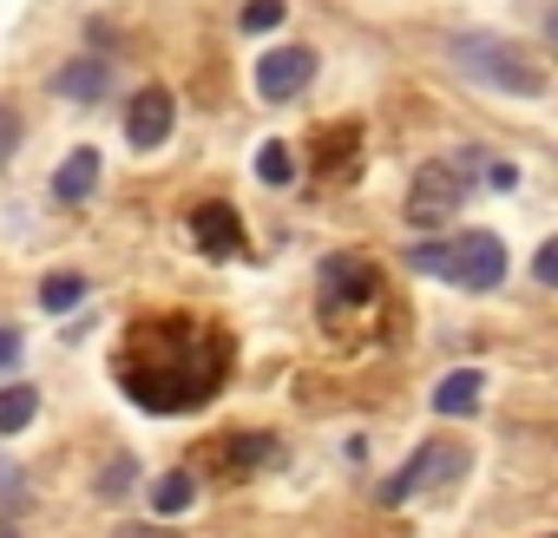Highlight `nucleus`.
Instances as JSON below:
<instances>
[{"label": "nucleus", "instance_id": "obj_1", "mask_svg": "<svg viewBox=\"0 0 558 538\" xmlns=\"http://www.w3.org/2000/svg\"><path fill=\"white\" fill-rule=\"evenodd\" d=\"M408 269L440 277V283H460V290H499L506 283V243L493 230H466L453 243H414Z\"/></svg>", "mask_w": 558, "mask_h": 538}, {"label": "nucleus", "instance_id": "obj_2", "mask_svg": "<svg viewBox=\"0 0 558 538\" xmlns=\"http://www.w3.org/2000/svg\"><path fill=\"white\" fill-rule=\"evenodd\" d=\"M453 66H460L466 80L493 86V93H512V99H538V93H545V73H538L512 40H499V34H460V40H453Z\"/></svg>", "mask_w": 558, "mask_h": 538}, {"label": "nucleus", "instance_id": "obj_3", "mask_svg": "<svg viewBox=\"0 0 558 538\" xmlns=\"http://www.w3.org/2000/svg\"><path fill=\"white\" fill-rule=\"evenodd\" d=\"M473 151L466 158H434V164H421L414 171V191H408V223H421V230H440L460 204H466V184H473Z\"/></svg>", "mask_w": 558, "mask_h": 538}, {"label": "nucleus", "instance_id": "obj_4", "mask_svg": "<svg viewBox=\"0 0 558 538\" xmlns=\"http://www.w3.org/2000/svg\"><path fill=\"white\" fill-rule=\"evenodd\" d=\"M466 473V453L453 447V440H427L388 486H381V505H401V499H414V492H427V486H440V479H460Z\"/></svg>", "mask_w": 558, "mask_h": 538}, {"label": "nucleus", "instance_id": "obj_5", "mask_svg": "<svg viewBox=\"0 0 558 538\" xmlns=\"http://www.w3.org/2000/svg\"><path fill=\"white\" fill-rule=\"evenodd\" d=\"M310 80H316V53H310V47H276V53L256 60V93H263L269 106L296 99Z\"/></svg>", "mask_w": 558, "mask_h": 538}, {"label": "nucleus", "instance_id": "obj_6", "mask_svg": "<svg viewBox=\"0 0 558 538\" xmlns=\"http://www.w3.org/2000/svg\"><path fill=\"white\" fill-rule=\"evenodd\" d=\"M375 290H381L375 262H362V256H329L323 262V309L329 316L336 309H355V303H375Z\"/></svg>", "mask_w": 558, "mask_h": 538}, {"label": "nucleus", "instance_id": "obj_7", "mask_svg": "<svg viewBox=\"0 0 558 538\" xmlns=\"http://www.w3.org/2000/svg\"><path fill=\"white\" fill-rule=\"evenodd\" d=\"M171 119H178L171 93H165V86H145V93L132 99V112H125V138H132V151H158V145L171 138Z\"/></svg>", "mask_w": 558, "mask_h": 538}, {"label": "nucleus", "instance_id": "obj_8", "mask_svg": "<svg viewBox=\"0 0 558 538\" xmlns=\"http://www.w3.org/2000/svg\"><path fill=\"white\" fill-rule=\"evenodd\" d=\"M191 236H197L204 256H236L243 249V217L230 204H197L191 210Z\"/></svg>", "mask_w": 558, "mask_h": 538}, {"label": "nucleus", "instance_id": "obj_9", "mask_svg": "<svg viewBox=\"0 0 558 538\" xmlns=\"http://www.w3.org/2000/svg\"><path fill=\"white\" fill-rule=\"evenodd\" d=\"M99 191V151H73L60 171H53V197L60 204H86Z\"/></svg>", "mask_w": 558, "mask_h": 538}, {"label": "nucleus", "instance_id": "obj_10", "mask_svg": "<svg viewBox=\"0 0 558 538\" xmlns=\"http://www.w3.org/2000/svg\"><path fill=\"white\" fill-rule=\"evenodd\" d=\"M60 99H106V86H112V66L106 60H73V66H60Z\"/></svg>", "mask_w": 558, "mask_h": 538}, {"label": "nucleus", "instance_id": "obj_11", "mask_svg": "<svg viewBox=\"0 0 558 538\" xmlns=\"http://www.w3.org/2000/svg\"><path fill=\"white\" fill-rule=\"evenodd\" d=\"M480 388H486L480 368H453V375L434 388V414H473V407H480Z\"/></svg>", "mask_w": 558, "mask_h": 538}, {"label": "nucleus", "instance_id": "obj_12", "mask_svg": "<svg viewBox=\"0 0 558 538\" xmlns=\"http://www.w3.org/2000/svg\"><path fill=\"white\" fill-rule=\"evenodd\" d=\"M34 414H40V394L34 388H0V440L21 433V427H34Z\"/></svg>", "mask_w": 558, "mask_h": 538}, {"label": "nucleus", "instance_id": "obj_13", "mask_svg": "<svg viewBox=\"0 0 558 538\" xmlns=\"http://www.w3.org/2000/svg\"><path fill=\"white\" fill-rule=\"evenodd\" d=\"M191 499H197V479H191V473H165V479L151 486V505H158L165 518H171V512H184Z\"/></svg>", "mask_w": 558, "mask_h": 538}, {"label": "nucleus", "instance_id": "obj_14", "mask_svg": "<svg viewBox=\"0 0 558 538\" xmlns=\"http://www.w3.org/2000/svg\"><path fill=\"white\" fill-rule=\"evenodd\" d=\"M217 460H223V466H236V473H250V466L276 460V447H269L263 433H256V440H223V447H217Z\"/></svg>", "mask_w": 558, "mask_h": 538}, {"label": "nucleus", "instance_id": "obj_15", "mask_svg": "<svg viewBox=\"0 0 558 538\" xmlns=\"http://www.w3.org/2000/svg\"><path fill=\"white\" fill-rule=\"evenodd\" d=\"M256 178H263V184H290V178H296V164H290V145H276V138H269V145L256 151Z\"/></svg>", "mask_w": 558, "mask_h": 538}, {"label": "nucleus", "instance_id": "obj_16", "mask_svg": "<svg viewBox=\"0 0 558 538\" xmlns=\"http://www.w3.org/2000/svg\"><path fill=\"white\" fill-rule=\"evenodd\" d=\"M80 296H86V277H47V290H40V303H47L53 316H66Z\"/></svg>", "mask_w": 558, "mask_h": 538}, {"label": "nucleus", "instance_id": "obj_17", "mask_svg": "<svg viewBox=\"0 0 558 538\" xmlns=\"http://www.w3.org/2000/svg\"><path fill=\"white\" fill-rule=\"evenodd\" d=\"M283 14H290L283 0H250L236 21H243V34H269V27H283Z\"/></svg>", "mask_w": 558, "mask_h": 538}, {"label": "nucleus", "instance_id": "obj_18", "mask_svg": "<svg viewBox=\"0 0 558 538\" xmlns=\"http://www.w3.org/2000/svg\"><path fill=\"white\" fill-rule=\"evenodd\" d=\"M532 277H538L545 290H558V236H551V243H538V256H532Z\"/></svg>", "mask_w": 558, "mask_h": 538}, {"label": "nucleus", "instance_id": "obj_19", "mask_svg": "<svg viewBox=\"0 0 558 538\" xmlns=\"http://www.w3.org/2000/svg\"><path fill=\"white\" fill-rule=\"evenodd\" d=\"M0 505H27V486H21V466L0 460Z\"/></svg>", "mask_w": 558, "mask_h": 538}, {"label": "nucleus", "instance_id": "obj_20", "mask_svg": "<svg viewBox=\"0 0 558 538\" xmlns=\"http://www.w3.org/2000/svg\"><path fill=\"white\" fill-rule=\"evenodd\" d=\"M125 486H132V460H125V453H119V460H112V466H106V479H99V492H106V499H119V492H125Z\"/></svg>", "mask_w": 558, "mask_h": 538}, {"label": "nucleus", "instance_id": "obj_21", "mask_svg": "<svg viewBox=\"0 0 558 538\" xmlns=\"http://www.w3.org/2000/svg\"><path fill=\"white\" fill-rule=\"evenodd\" d=\"M14 145H21V119H14L8 106H0V164L14 158Z\"/></svg>", "mask_w": 558, "mask_h": 538}, {"label": "nucleus", "instance_id": "obj_22", "mask_svg": "<svg viewBox=\"0 0 558 538\" xmlns=\"http://www.w3.org/2000/svg\"><path fill=\"white\" fill-rule=\"evenodd\" d=\"M112 538H178V531H165V525H119Z\"/></svg>", "mask_w": 558, "mask_h": 538}, {"label": "nucleus", "instance_id": "obj_23", "mask_svg": "<svg viewBox=\"0 0 558 538\" xmlns=\"http://www.w3.org/2000/svg\"><path fill=\"white\" fill-rule=\"evenodd\" d=\"M14 355H21V335H14V329H8V322H0V368H8V362H14Z\"/></svg>", "mask_w": 558, "mask_h": 538}, {"label": "nucleus", "instance_id": "obj_24", "mask_svg": "<svg viewBox=\"0 0 558 538\" xmlns=\"http://www.w3.org/2000/svg\"><path fill=\"white\" fill-rule=\"evenodd\" d=\"M486 178H493V184H499V191H512V184H519V171H512V164H506V158H493V171H486Z\"/></svg>", "mask_w": 558, "mask_h": 538}, {"label": "nucleus", "instance_id": "obj_25", "mask_svg": "<svg viewBox=\"0 0 558 538\" xmlns=\"http://www.w3.org/2000/svg\"><path fill=\"white\" fill-rule=\"evenodd\" d=\"M545 40L558 47V0H551V8H545Z\"/></svg>", "mask_w": 558, "mask_h": 538}, {"label": "nucleus", "instance_id": "obj_26", "mask_svg": "<svg viewBox=\"0 0 558 538\" xmlns=\"http://www.w3.org/2000/svg\"><path fill=\"white\" fill-rule=\"evenodd\" d=\"M0 538H21V531H14V525H8V518H0Z\"/></svg>", "mask_w": 558, "mask_h": 538}]
</instances>
